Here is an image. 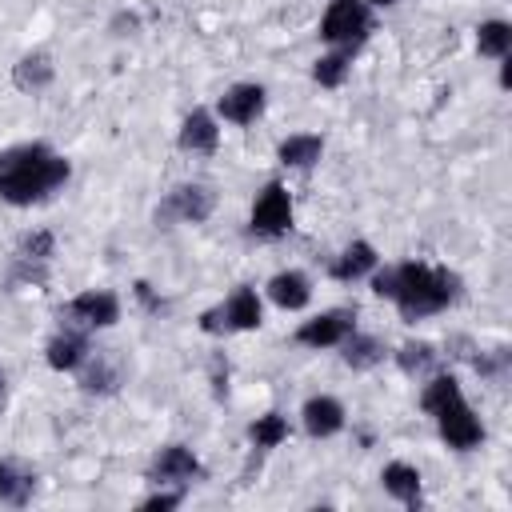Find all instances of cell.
<instances>
[{"label":"cell","mask_w":512,"mask_h":512,"mask_svg":"<svg viewBox=\"0 0 512 512\" xmlns=\"http://www.w3.org/2000/svg\"><path fill=\"white\" fill-rule=\"evenodd\" d=\"M376 264H380V256H376V248L368 244V240H352L336 260H332V280H340V284H352V280H360V276H368V272H376Z\"/></svg>","instance_id":"18"},{"label":"cell","mask_w":512,"mask_h":512,"mask_svg":"<svg viewBox=\"0 0 512 512\" xmlns=\"http://www.w3.org/2000/svg\"><path fill=\"white\" fill-rule=\"evenodd\" d=\"M396 364L404 376H432L436 364H440V352L428 344V340H408L396 348Z\"/></svg>","instance_id":"23"},{"label":"cell","mask_w":512,"mask_h":512,"mask_svg":"<svg viewBox=\"0 0 512 512\" xmlns=\"http://www.w3.org/2000/svg\"><path fill=\"white\" fill-rule=\"evenodd\" d=\"M372 36V8L364 0H328L320 16V40L340 52H356Z\"/></svg>","instance_id":"4"},{"label":"cell","mask_w":512,"mask_h":512,"mask_svg":"<svg viewBox=\"0 0 512 512\" xmlns=\"http://www.w3.org/2000/svg\"><path fill=\"white\" fill-rule=\"evenodd\" d=\"M208 380H212L216 400H224V396H228V360H224V352L212 356V364H208Z\"/></svg>","instance_id":"30"},{"label":"cell","mask_w":512,"mask_h":512,"mask_svg":"<svg viewBox=\"0 0 512 512\" xmlns=\"http://www.w3.org/2000/svg\"><path fill=\"white\" fill-rule=\"evenodd\" d=\"M4 408H8V376L0 368V416H4Z\"/></svg>","instance_id":"32"},{"label":"cell","mask_w":512,"mask_h":512,"mask_svg":"<svg viewBox=\"0 0 512 512\" xmlns=\"http://www.w3.org/2000/svg\"><path fill=\"white\" fill-rule=\"evenodd\" d=\"M372 292L380 300H392L400 308V316L408 324L416 320H428V316H440L448 312L464 284L452 268H440V264H424V260H404V264H392L384 272L372 276Z\"/></svg>","instance_id":"1"},{"label":"cell","mask_w":512,"mask_h":512,"mask_svg":"<svg viewBox=\"0 0 512 512\" xmlns=\"http://www.w3.org/2000/svg\"><path fill=\"white\" fill-rule=\"evenodd\" d=\"M12 256L32 260V264H52V256H56V236H52L48 228H32V232H24V236L16 240Z\"/></svg>","instance_id":"26"},{"label":"cell","mask_w":512,"mask_h":512,"mask_svg":"<svg viewBox=\"0 0 512 512\" xmlns=\"http://www.w3.org/2000/svg\"><path fill=\"white\" fill-rule=\"evenodd\" d=\"M88 348H92L88 332H76V328H60V332L48 340V348H44V360H48V368H52V372H76V368H80V360L88 356Z\"/></svg>","instance_id":"15"},{"label":"cell","mask_w":512,"mask_h":512,"mask_svg":"<svg viewBox=\"0 0 512 512\" xmlns=\"http://www.w3.org/2000/svg\"><path fill=\"white\" fill-rule=\"evenodd\" d=\"M468 360H472V368H476L484 380H492V384H504V380H508V364H512L508 348H492V352H480V348H476Z\"/></svg>","instance_id":"28"},{"label":"cell","mask_w":512,"mask_h":512,"mask_svg":"<svg viewBox=\"0 0 512 512\" xmlns=\"http://www.w3.org/2000/svg\"><path fill=\"white\" fill-rule=\"evenodd\" d=\"M320 156H324V136H316V132H296V136L280 140V148H276V160L284 168H300V172L320 164Z\"/></svg>","instance_id":"21"},{"label":"cell","mask_w":512,"mask_h":512,"mask_svg":"<svg viewBox=\"0 0 512 512\" xmlns=\"http://www.w3.org/2000/svg\"><path fill=\"white\" fill-rule=\"evenodd\" d=\"M200 476H204V464H200V456H196L192 448H184V444H164V448L152 456V464H148V480L160 484V488H188V484L200 480Z\"/></svg>","instance_id":"10"},{"label":"cell","mask_w":512,"mask_h":512,"mask_svg":"<svg viewBox=\"0 0 512 512\" xmlns=\"http://www.w3.org/2000/svg\"><path fill=\"white\" fill-rule=\"evenodd\" d=\"M348 72H352V52H328V56H320L316 64H312V80L320 84V88H340L344 80H348Z\"/></svg>","instance_id":"27"},{"label":"cell","mask_w":512,"mask_h":512,"mask_svg":"<svg viewBox=\"0 0 512 512\" xmlns=\"http://www.w3.org/2000/svg\"><path fill=\"white\" fill-rule=\"evenodd\" d=\"M248 228L264 240H280L292 232V196L280 180H268L256 200H252V216H248Z\"/></svg>","instance_id":"8"},{"label":"cell","mask_w":512,"mask_h":512,"mask_svg":"<svg viewBox=\"0 0 512 512\" xmlns=\"http://www.w3.org/2000/svg\"><path fill=\"white\" fill-rule=\"evenodd\" d=\"M212 212H216V188L204 184V180H188V184L168 188V196L156 204L152 220L160 228H172V224H204Z\"/></svg>","instance_id":"5"},{"label":"cell","mask_w":512,"mask_h":512,"mask_svg":"<svg viewBox=\"0 0 512 512\" xmlns=\"http://www.w3.org/2000/svg\"><path fill=\"white\" fill-rule=\"evenodd\" d=\"M260 324H264V308H260L256 288H248V284H240L224 304L200 312V332H208V336L252 332V328H260Z\"/></svg>","instance_id":"6"},{"label":"cell","mask_w":512,"mask_h":512,"mask_svg":"<svg viewBox=\"0 0 512 512\" xmlns=\"http://www.w3.org/2000/svg\"><path fill=\"white\" fill-rule=\"evenodd\" d=\"M52 76H56V64H52V56L48 52H24L20 60H16V68H12V84L20 88V92H44L48 84H52Z\"/></svg>","instance_id":"20"},{"label":"cell","mask_w":512,"mask_h":512,"mask_svg":"<svg viewBox=\"0 0 512 512\" xmlns=\"http://www.w3.org/2000/svg\"><path fill=\"white\" fill-rule=\"evenodd\" d=\"M348 332H356V308H328V312L304 320L292 340L300 348H316L320 352V348H336Z\"/></svg>","instance_id":"11"},{"label":"cell","mask_w":512,"mask_h":512,"mask_svg":"<svg viewBox=\"0 0 512 512\" xmlns=\"http://www.w3.org/2000/svg\"><path fill=\"white\" fill-rule=\"evenodd\" d=\"M300 424L312 440H328L344 428V404L336 396H308L300 408Z\"/></svg>","instance_id":"14"},{"label":"cell","mask_w":512,"mask_h":512,"mask_svg":"<svg viewBox=\"0 0 512 512\" xmlns=\"http://www.w3.org/2000/svg\"><path fill=\"white\" fill-rule=\"evenodd\" d=\"M380 484H384V492H388L392 500H400V504H408V508H420V504H424V496H420L424 476H420V468H416V464H404V460L384 464Z\"/></svg>","instance_id":"16"},{"label":"cell","mask_w":512,"mask_h":512,"mask_svg":"<svg viewBox=\"0 0 512 512\" xmlns=\"http://www.w3.org/2000/svg\"><path fill=\"white\" fill-rule=\"evenodd\" d=\"M368 8H392V4H400V0H364Z\"/></svg>","instance_id":"33"},{"label":"cell","mask_w":512,"mask_h":512,"mask_svg":"<svg viewBox=\"0 0 512 512\" xmlns=\"http://www.w3.org/2000/svg\"><path fill=\"white\" fill-rule=\"evenodd\" d=\"M132 292H136V300H140V304H144L148 312H164V300H160V296L152 292V284H144V280H136V284H132Z\"/></svg>","instance_id":"31"},{"label":"cell","mask_w":512,"mask_h":512,"mask_svg":"<svg viewBox=\"0 0 512 512\" xmlns=\"http://www.w3.org/2000/svg\"><path fill=\"white\" fill-rule=\"evenodd\" d=\"M72 176V164L44 140L12 144L0 152V200L12 208H32L52 200Z\"/></svg>","instance_id":"2"},{"label":"cell","mask_w":512,"mask_h":512,"mask_svg":"<svg viewBox=\"0 0 512 512\" xmlns=\"http://www.w3.org/2000/svg\"><path fill=\"white\" fill-rule=\"evenodd\" d=\"M420 408L436 420L440 440L456 452H472L484 444V424L472 412V404L460 392V380L452 372H432L428 384L420 388Z\"/></svg>","instance_id":"3"},{"label":"cell","mask_w":512,"mask_h":512,"mask_svg":"<svg viewBox=\"0 0 512 512\" xmlns=\"http://www.w3.org/2000/svg\"><path fill=\"white\" fill-rule=\"evenodd\" d=\"M32 492H36V472L32 468H24L20 460H0V504H8V508H24L28 500H32Z\"/></svg>","instance_id":"19"},{"label":"cell","mask_w":512,"mask_h":512,"mask_svg":"<svg viewBox=\"0 0 512 512\" xmlns=\"http://www.w3.org/2000/svg\"><path fill=\"white\" fill-rule=\"evenodd\" d=\"M264 104H268V92H264L260 84H232V88L216 100V112H220V120L248 128V124H256V120H260Z\"/></svg>","instance_id":"12"},{"label":"cell","mask_w":512,"mask_h":512,"mask_svg":"<svg viewBox=\"0 0 512 512\" xmlns=\"http://www.w3.org/2000/svg\"><path fill=\"white\" fill-rule=\"evenodd\" d=\"M76 380H80V392H88V396H112V392H120V384H124V360H120V352L116 348H88V356L76 368Z\"/></svg>","instance_id":"9"},{"label":"cell","mask_w":512,"mask_h":512,"mask_svg":"<svg viewBox=\"0 0 512 512\" xmlns=\"http://www.w3.org/2000/svg\"><path fill=\"white\" fill-rule=\"evenodd\" d=\"M248 440H252L256 452H272V448H280L288 440V420L280 412H264V416H256L248 424Z\"/></svg>","instance_id":"25"},{"label":"cell","mask_w":512,"mask_h":512,"mask_svg":"<svg viewBox=\"0 0 512 512\" xmlns=\"http://www.w3.org/2000/svg\"><path fill=\"white\" fill-rule=\"evenodd\" d=\"M180 152L188 156H212L220 148V128H216V116L208 108H192L180 124V136H176Z\"/></svg>","instance_id":"13"},{"label":"cell","mask_w":512,"mask_h":512,"mask_svg":"<svg viewBox=\"0 0 512 512\" xmlns=\"http://www.w3.org/2000/svg\"><path fill=\"white\" fill-rule=\"evenodd\" d=\"M176 504H184V488L152 492V496H144V500H140V508H144V512H168V508H176Z\"/></svg>","instance_id":"29"},{"label":"cell","mask_w":512,"mask_h":512,"mask_svg":"<svg viewBox=\"0 0 512 512\" xmlns=\"http://www.w3.org/2000/svg\"><path fill=\"white\" fill-rule=\"evenodd\" d=\"M60 328H76V332H96V328H112L120 320V296L108 288H88L80 296H72L60 312H56Z\"/></svg>","instance_id":"7"},{"label":"cell","mask_w":512,"mask_h":512,"mask_svg":"<svg viewBox=\"0 0 512 512\" xmlns=\"http://www.w3.org/2000/svg\"><path fill=\"white\" fill-rule=\"evenodd\" d=\"M476 52L488 60H504L512 52V24L508 20H484L476 28Z\"/></svg>","instance_id":"24"},{"label":"cell","mask_w":512,"mask_h":512,"mask_svg":"<svg viewBox=\"0 0 512 512\" xmlns=\"http://www.w3.org/2000/svg\"><path fill=\"white\" fill-rule=\"evenodd\" d=\"M340 360H344V368H352V372H368V368H376V364H384V344L376 340V336H364V332H348L340 344Z\"/></svg>","instance_id":"22"},{"label":"cell","mask_w":512,"mask_h":512,"mask_svg":"<svg viewBox=\"0 0 512 512\" xmlns=\"http://www.w3.org/2000/svg\"><path fill=\"white\" fill-rule=\"evenodd\" d=\"M268 300H272L276 308H284V312H300V308H308V300H312V280H308L304 272H296V268L276 272V276L268 280Z\"/></svg>","instance_id":"17"}]
</instances>
